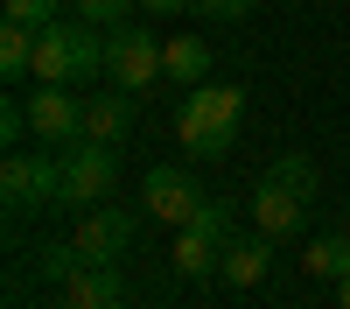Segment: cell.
Instances as JSON below:
<instances>
[{
  "label": "cell",
  "instance_id": "cell-1",
  "mask_svg": "<svg viewBox=\"0 0 350 309\" xmlns=\"http://www.w3.org/2000/svg\"><path fill=\"white\" fill-rule=\"evenodd\" d=\"M239 120H245V92L239 84H189V106H183V120H175V134H183V155L196 162H211L224 155L231 140H239Z\"/></svg>",
  "mask_w": 350,
  "mask_h": 309
},
{
  "label": "cell",
  "instance_id": "cell-2",
  "mask_svg": "<svg viewBox=\"0 0 350 309\" xmlns=\"http://www.w3.org/2000/svg\"><path fill=\"white\" fill-rule=\"evenodd\" d=\"M70 77H105L98 21H84V14L36 28V84H70Z\"/></svg>",
  "mask_w": 350,
  "mask_h": 309
},
{
  "label": "cell",
  "instance_id": "cell-3",
  "mask_svg": "<svg viewBox=\"0 0 350 309\" xmlns=\"http://www.w3.org/2000/svg\"><path fill=\"white\" fill-rule=\"evenodd\" d=\"M161 71V42H154V28H140V21H120L105 36V84H120V92H148Z\"/></svg>",
  "mask_w": 350,
  "mask_h": 309
},
{
  "label": "cell",
  "instance_id": "cell-4",
  "mask_svg": "<svg viewBox=\"0 0 350 309\" xmlns=\"http://www.w3.org/2000/svg\"><path fill=\"white\" fill-rule=\"evenodd\" d=\"M112 183H120V155H112L105 140H77L64 155V197H56V204L98 211V204H112Z\"/></svg>",
  "mask_w": 350,
  "mask_h": 309
},
{
  "label": "cell",
  "instance_id": "cell-5",
  "mask_svg": "<svg viewBox=\"0 0 350 309\" xmlns=\"http://www.w3.org/2000/svg\"><path fill=\"white\" fill-rule=\"evenodd\" d=\"M224 246H231V204H203L189 225H183V239H175V274L183 281H211V267H224Z\"/></svg>",
  "mask_w": 350,
  "mask_h": 309
},
{
  "label": "cell",
  "instance_id": "cell-6",
  "mask_svg": "<svg viewBox=\"0 0 350 309\" xmlns=\"http://www.w3.org/2000/svg\"><path fill=\"white\" fill-rule=\"evenodd\" d=\"M211 204V197H203V183L189 176L183 162H154L148 169V183H140V211H148L154 225H175V232H183V225Z\"/></svg>",
  "mask_w": 350,
  "mask_h": 309
},
{
  "label": "cell",
  "instance_id": "cell-7",
  "mask_svg": "<svg viewBox=\"0 0 350 309\" xmlns=\"http://www.w3.org/2000/svg\"><path fill=\"white\" fill-rule=\"evenodd\" d=\"M0 197H8V211L56 204V197H64V162H49V155H8V169H0Z\"/></svg>",
  "mask_w": 350,
  "mask_h": 309
},
{
  "label": "cell",
  "instance_id": "cell-8",
  "mask_svg": "<svg viewBox=\"0 0 350 309\" xmlns=\"http://www.w3.org/2000/svg\"><path fill=\"white\" fill-rule=\"evenodd\" d=\"M70 246H77L92 267H120V253L133 246V211H120V204L84 211V218H77V232H70Z\"/></svg>",
  "mask_w": 350,
  "mask_h": 309
},
{
  "label": "cell",
  "instance_id": "cell-9",
  "mask_svg": "<svg viewBox=\"0 0 350 309\" xmlns=\"http://www.w3.org/2000/svg\"><path fill=\"white\" fill-rule=\"evenodd\" d=\"M28 134L56 148V140H84V106L64 92V84H36L28 92Z\"/></svg>",
  "mask_w": 350,
  "mask_h": 309
},
{
  "label": "cell",
  "instance_id": "cell-10",
  "mask_svg": "<svg viewBox=\"0 0 350 309\" xmlns=\"http://www.w3.org/2000/svg\"><path fill=\"white\" fill-rule=\"evenodd\" d=\"M126 134H133V92H120V84H98V92L84 99V140L120 148Z\"/></svg>",
  "mask_w": 350,
  "mask_h": 309
},
{
  "label": "cell",
  "instance_id": "cell-11",
  "mask_svg": "<svg viewBox=\"0 0 350 309\" xmlns=\"http://www.w3.org/2000/svg\"><path fill=\"white\" fill-rule=\"evenodd\" d=\"M252 218H259V232H267V239H295L301 225H308V197H295V190H280V183L259 176V190H252Z\"/></svg>",
  "mask_w": 350,
  "mask_h": 309
},
{
  "label": "cell",
  "instance_id": "cell-12",
  "mask_svg": "<svg viewBox=\"0 0 350 309\" xmlns=\"http://www.w3.org/2000/svg\"><path fill=\"white\" fill-rule=\"evenodd\" d=\"M64 309H126L120 267H84L77 281H64Z\"/></svg>",
  "mask_w": 350,
  "mask_h": 309
},
{
  "label": "cell",
  "instance_id": "cell-13",
  "mask_svg": "<svg viewBox=\"0 0 350 309\" xmlns=\"http://www.w3.org/2000/svg\"><path fill=\"white\" fill-rule=\"evenodd\" d=\"M217 274L231 281V288H259V281L273 274V239H267V232H259V239H231Z\"/></svg>",
  "mask_w": 350,
  "mask_h": 309
},
{
  "label": "cell",
  "instance_id": "cell-14",
  "mask_svg": "<svg viewBox=\"0 0 350 309\" xmlns=\"http://www.w3.org/2000/svg\"><path fill=\"white\" fill-rule=\"evenodd\" d=\"M161 71L175 84H211V42L203 36H168L161 42Z\"/></svg>",
  "mask_w": 350,
  "mask_h": 309
},
{
  "label": "cell",
  "instance_id": "cell-15",
  "mask_svg": "<svg viewBox=\"0 0 350 309\" xmlns=\"http://www.w3.org/2000/svg\"><path fill=\"white\" fill-rule=\"evenodd\" d=\"M0 77H36V28L0 21Z\"/></svg>",
  "mask_w": 350,
  "mask_h": 309
},
{
  "label": "cell",
  "instance_id": "cell-16",
  "mask_svg": "<svg viewBox=\"0 0 350 309\" xmlns=\"http://www.w3.org/2000/svg\"><path fill=\"white\" fill-rule=\"evenodd\" d=\"M267 183H280V190L308 197V204H315V190H323V176H315V162H308V155H280V162L267 169Z\"/></svg>",
  "mask_w": 350,
  "mask_h": 309
},
{
  "label": "cell",
  "instance_id": "cell-17",
  "mask_svg": "<svg viewBox=\"0 0 350 309\" xmlns=\"http://www.w3.org/2000/svg\"><path fill=\"white\" fill-rule=\"evenodd\" d=\"M343 260H350L343 232H329V239H308V246H301V267H308V274H329V281H343Z\"/></svg>",
  "mask_w": 350,
  "mask_h": 309
},
{
  "label": "cell",
  "instance_id": "cell-18",
  "mask_svg": "<svg viewBox=\"0 0 350 309\" xmlns=\"http://www.w3.org/2000/svg\"><path fill=\"white\" fill-rule=\"evenodd\" d=\"M84 267H92V260H84L70 239H64V246H42V281H77Z\"/></svg>",
  "mask_w": 350,
  "mask_h": 309
},
{
  "label": "cell",
  "instance_id": "cell-19",
  "mask_svg": "<svg viewBox=\"0 0 350 309\" xmlns=\"http://www.w3.org/2000/svg\"><path fill=\"white\" fill-rule=\"evenodd\" d=\"M0 21H28V28H49V21H56V0H0Z\"/></svg>",
  "mask_w": 350,
  "mask_h": 309
},
{
  "label": "cell",
  "instance_id": "cell-20",
  "mask_svg": "<svg viewBox=\"0 0 350 309\" xmlns=\"http://www.w3.org/2000/svg\"><path fill=\"white\" fill-rule=\"evenodd\" d=\"M133 8H140V0H77V14H84V21H98V28H120Z\"/></svg>",
  "mask_w": 350,
  "mask_h": 309
},
{
  "label": "cell",
  "instance_id": "cell-21",
  "mask_svg": "<svg viewBox=\"0 0 350 309\" xmlns=\"http://www.w3.org/2000/svg\"><path fill=\"white\" fill-rule=\"evenodd\" d=\"M259 0H189V14H211V21H245Z\"/></svg>",
  "mask_w": 350,
  "mask_h": 309
},
{
  "label": "cell",
  "instance_id": "cell-22",
  "mask_svg": "<svg viewBox=\"0 0 350 309\" xmlns=\"http://www.w3.org/2000/svg\"><path fill=\"white\" fill-rule=\"evenodd\" d=\"M189 0H140V14H183Z\"/></svg>",
  "mask_w": 350,
  "mask_h": 309
},
{
  "label": "cell",
  "instance_id": "cell-23",
  "mask_svg": "<svg viewBox=\"0 0 350 309\" xmlns=\"http://www.w3.org/2000/svg\"><path fill=\"white\" fill-rule=\"evenodd\" d=\"M336 302H343V309H350V274H343V281H336Z\"/></svg>",
  "mask_w": 350,
  "mask_h": 309
}]
</instances>
